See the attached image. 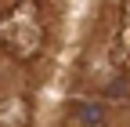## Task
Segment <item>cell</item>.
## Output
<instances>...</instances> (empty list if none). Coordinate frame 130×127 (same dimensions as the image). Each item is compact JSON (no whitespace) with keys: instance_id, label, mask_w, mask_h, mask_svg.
Returning a JSON list of instances; mask_svg holds the SVG:
<instances>
[{"instance_id":"obj_1","label":"cell","mask_w":130,"mask_h":127,"mask_svg":"<svg viewBox=\"0 0 130 127\" xmlns=\"http://www.w3.org/2000/svg\"><path fill=\"white\" fill-rule=\"evenodd\" d=\"M65 120H69V127H116L119 109L98 98H72L65 105Z\"/></svg>"},{"instance_id":"obj_2","label":"cell","mask_w":130,"mask_h":127,"mask_svg":"<svg viewBox=\"0 0 130 127\" xmlns=\"http://www.w3.org/2000/svg\"><path fill=\"white\" fill-rule=\"evenodd\" d=\"M126 84H130V69H126Z\"/></svg>"}]
</instances>
